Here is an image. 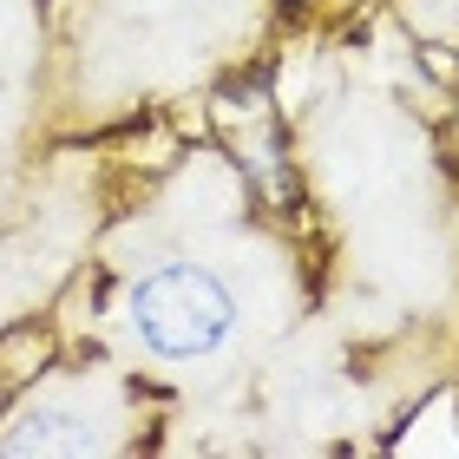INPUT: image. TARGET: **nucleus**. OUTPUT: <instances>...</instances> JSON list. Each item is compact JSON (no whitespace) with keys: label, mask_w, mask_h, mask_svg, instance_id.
Masks as SVG:
<instances>
[{"label":"nucleus","mask_w":459,"mask_h":459,"mask_svg":"<svg viewBox=\"0 0 459 459\" xmlns=\"http://www.w3.org/2000/svg\"><path fill=\"white\" fill-rule=\"evenodd\" d=\"M125 316H132V335L152 354H164V361H204V354H217L237 335V296H230L204 263L152 269V276L132 289Z\"/></svg>","instance_id":"f257e3e1"},{"label":"nucleus","mask_w":459,"mask_h":459,"mask_svg":"<svg viewBox=\"0 0 459 459\" xmlns=\"http://www.w3.org/2000/svg\"><path fill=\"white\" fill-rule=\"evenodd\" d=\"M0 446H7V453H86L92 440L79 427H59L53 413H33V420H20Z\"/></svg>","instance_id":"f03ea898"}]
</instances>
